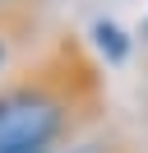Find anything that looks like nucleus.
Wrapping results in <instances>:
<instances>
[{
    "mask_svg": "<svg viewBox=\"0 0 148 153\" xmlns=\"http://www.w3.org/2000/svg\"><path fill=\"white\" fill-rule=\"evenodd\" d=\"M46 19L37 0H0V84L46 47Z\"/></svg>",
    "mask_w": 148,
    "mask_h": 153,
    "instance_id": "obj_2",
    "label": "nucleus"
},
{
    "mask_svg": "<svg viewBox=\"0 0 148 153\" xmlns=\"http://www.w3.org/2000/svg\"><path fill=\"white\" fill-rule=\"evenodd\" d=\"M0 153H42V149H0Z\"/></svg>",
    "mask_w": 148,
    "mask_h": 153,
    "instance_id": "obj_4",
    "label": "nucleus"
},
{
    "mask_svg": "<svg viewBox=\"0 0 148 153\" xmlns=\"http://www.w3.org/2000/svg\"><path fill=\"white\" fill-rule=\"evenodd\" d=\"M92 37H97V51H102V56L111 60V65H116V60H125L130 42H125V33H120L116 23H107V19H102L97 28H92Z\"/></svg>",
    "mask_w": 148,
    "mask_h": 153,
    "instance_id": "obj_3",
    "label": "nucleus"
},
{
    "mask_svg": "<svg viewBox=\"0 0 148 153\" xmlns=\"http://www.w3.org/2000/svg\"><path fill=\"white\" fill-rule=\"evenodd\" d=\"M97 121L102 74L74 37H51L0 84V149L65 153Z\"/></svg>",
    "mask_w": 148,
    "mask_h": 153,
    "instance_id": "obj_1",
    "label": "nucleus"
}]
</instances>
